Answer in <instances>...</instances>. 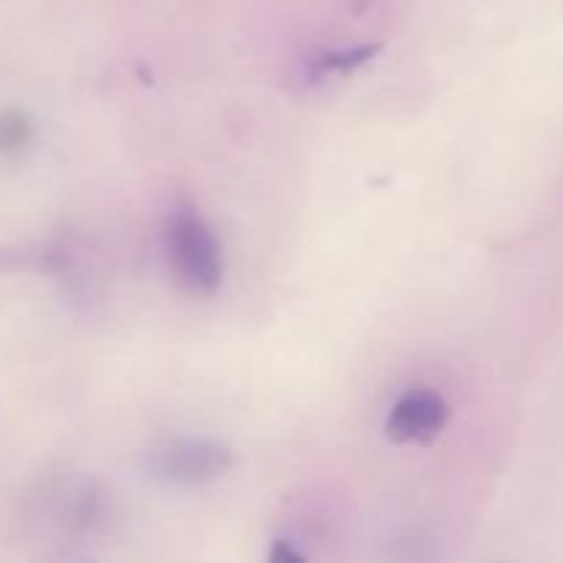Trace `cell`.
<instances>
[{"instance_id":"5","label":"cell","mask_w":563,"mask_h":563,"mask_svg":"<svg viewBox=\"0 0 563 563\" xmlns=\"http://www.w3.org/2000/svg\"><path fill=\"white\" fill-rule=\"evenodd\" d=\"M33 121L22 110L9 108L0 113V154H20L31 146Z\"/></svg>"},{"instance_id":"4","label":"cell","mask_w":563,"mask_h":563,"mask_svg":"<svg viewBox=\"0 0 563 563\" xmlns=\"http://www.w3.org/2000/svg\"><path fill=\"white\" fill-rule=\"evenodd\" d=\"M383 44L368 42V44H355V47H341V49H328V53L317 55L308 66V75L311 80H324L328 75H346V71L357 69V66L368 64L374 55H379Z\"/></svg>"},{"instance_id":"2","label":"cell","mask_w":563,"mask_h":563,"mask_svg":"<svg viewBox=\"0 0 563 563\" xmlns=\"http://www.w3.org/2000/svg\"><path fill=\"white\" fill-rule=\"evenodd\" d=\"M231 449L209 438H174L148 451L146 467L157 482L174 487H203L231 467Z\"/></svg>"},{"instance_id":"1","label":"cell","mask_w":563,"mask_h":563,"mask_svg":"<svg viewBox=\"0 0 563 563\" xmlns=\"http://www.w3.org/2000/svg\"><path fill=\"white\" fill-rule=\"evenodd\" d=\"M165 242L174 278L192 295H214L223 278V256L207 220L192 207H179L170 214Z\"/></svg>"},{"instance_id":"6","label":"cell","mask_w":563,"mask_h":563,"mask_svg":"<svg viewBox=\"0 0 563 563\" xmlns=\"http://www.w3.org/2000/svg\"><path fill=\"white\" fill-rule=\"evenodd\" d=\"M306 561L308 555L291 548V542H284V539H278V542L273 544V550H269V563H306Z\"/></svg>"},{"instance_id":"3","label":"cell","mask_w":563,"mask_h":563,"mask_svg":"<svg viewBox=\"0 0 563 563\" xmlns=\"http://www.w3.org/2000/svg\"><path fill=\"white\" fill-rule=\"evenodd\" d=\"M451 407L438 390L412 388L390 407L385 418V434L390 443H432L445 429Z\"/></svg>"}]
</instances>
